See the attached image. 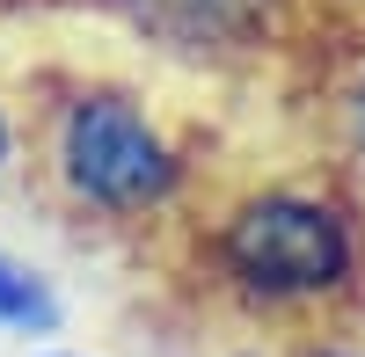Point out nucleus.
Listing matches in <instances>:
<instances>
[{"mask_svg":"<svg viewBox=\"0 0 365 357\" xmlns=\"http://www.w3.org/2000/svg\"><path fill=\"white\" fill-rule=\"evenodd\" d=\"M205 277L249 321H314L358 299L365 284V219L329 183H249L197 233Z\"/></svg>","mask_w":365,"mask_h":357,"instance_id":"nucleus-1","label":"nucleus"},{"mask_svg":"<svg viewBox=\"0 0 365 357\" xmlns=\"http://www.w3.org/2000/svg\"><path fill=\"white\" fill-rule=\"evenodd\" d=\"M344 146H351V161L365 168V73L351 80V95H344Z\"/></svg>","mask_w":365,"mask_h":357,"instance_id":"nucleus-5","label":"nucleus"},{"mask_svg":"<svg viewBox=\"0 0 365 357\" xmlns=\"http://www.w3.org/2000/svg\"><path fill=\"white\" fill-rule=\"evenodd\" d=\"M125 15L168 51H256L278 22V0H125Z\"/></svg>","mask_w":365,"mask_h":357,"instance_id":"nucleus-3","label":"nucleus"},{"mask_svg":"<svg viewBox=\"0 0 365 357\" xmlns=\"http://www.w3.org/2000/svg\"><path fill=\"white\" fill-rule=\"evenodd\" d=\"M234 357H263V350H234Z\"/></svg>","mask_w":365,"mask_h":357,"instance_id":"nucleus-8","label":"nucleus"},{"mask_svg":"<svg viewBox=\"0 0 365 357\" xmlns=\"http://www.w3.org/2000/svg\"><path fill=\"white\" fill-rule=\"evenodd\" d=\"M58 314H66V307H58L51 277L0 248V329H8V336H51Z\"/></svg>","mask_w":365,"mask_h":357,"instance_id":"nucleus-4","label":"nucleus"},{"mask_svg":"<svg viewBox=\"0 0 365 357\" xmlns=\"http://www.w3.org/2000/svg\"><path fill=\"white\" fill-rule=\"evenodd\" d=\"M15 154H22V132H15V110L0 102V183H8V168H15Z\"/></svg>","mask_w":365,"mask_h":357,"instance_id":"nucleus-6","label":"nucleus"},{"mask_svg":"<svg viewBox=\"0 0 365 357\" xmlns=\"http://www.w3.org/2000/svg\"><path fill=\"white\" fill-rule=\"evenodd\" d=\"M292 357H365V350H351V343H299Z\"/></svg>","mask_w":365,"mask_h":357,"instance_id":"nucleus-7","label":"nucleus"},{"mask_svg":"<svg viewBox=\"0 0 365 357\" xmlns=\"http://www.w3.org/2000/svg\"><path fill=\"white\" fill-rule=\"evenodd\" d=\"M37 175L81 219H161L190 183V161L132 80H73L37 117Z\"/></svg>","mask_w":365,"mask_h":357,"instance_id":"nucleus-2","label":"nucleus"},{"mask_svg":"<svg viewBox=\"0 0 365 357\" xmlns=\"http://www.w3.org/2000/svg\"><path fill=\"white\" fill-rule=\"evenodd\" d=\"M44 357H73V350H44Z\"/></svg>","mask_w":365,"mask_h":357,"instance_id":"nucleus-9","label":"nucleus"}]
</instances>
